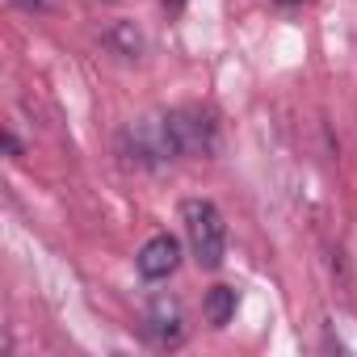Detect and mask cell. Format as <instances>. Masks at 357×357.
<instances>
[{"label": "cell", "mask_w": 357, "mask_h": 357, "mask_svg": "<svg viewBox=\"0 0 357 357\" xmlns=\"http://www.w3.org/2000/svg\"><path fill=\"white\" fill-rule=\"evenodd\" d=\"M181 223H185V240H190L194 261L202 269H219L223 252H227V223H223L219 206L206 202V198H185L181 202Z\"/></svg>", "instance_id": "1"}, {"label": "cell", "mask_w": 357, "mask_h": 357, "mask_svg": "<svg viewBox=\"0 0 357 357\" xmlns=\"http://www.w3.org/2000/svg\"><path fill=\"white\" fill-rule=\"evenodd\" d=\"M143 328L160 349H176L185 340V311L172 294H151L147 311H143Z\"/></svg>", "instance_id": "3"}, {"label": "cell", "mask_w": 357, "mask_h": 357, "mask_svg": "<svg viewBox=\"0 0 357 357\" xmlns=\"http://www.w3.org/2000/svg\"><path fill=\"white\" fill-rule=\"evenodd\" d=\"M26 9H47V0H22Z\"/></svg>", "instance_id": "8"}, {"label": "cell", "mask_w": 357, "mask_h": 357, "mask_svg": "<svg viewBox=\"0 0 357 357\" xmlns=\"http://www.w3.org/2000/svg\"><path fill=\"white\" fill-rule=\"evenodd\" d=\"M135 265H139V278H147V282H164V278H172L176 265H181V240L168 236V231L151 236V240L139 248Z\"/></svg>", "instance_id": "4"}, {"label": "cell", "mask_w": 357, "mask_h": 357, "mask_svg": "<svg viewBox=\"0 0 357 357\" xmlns=\"http://www.w3.org/2000/svg\"><path fill=\"white\" fill-rule=\"evenodd\" d=\"M164 5H168V9L176 13V9H181V5H185V0H164Z\"/></svg>", "instance_id": "9"}, {"label": "cell", "mask_w": 357, "mask_h": 357, "mask_svg": "<svg viewBox=\"0 0 357 357\" xmlns=\"http://www.w3.org/2000/svg\"><path fill=\"white\" fill-rule=\"evenodd\" d=\"M236 307H240V294L231 286H211L206 298H202V315L211 328H227L236 319Z\"/></svg>", "instance_id": "5"}, {"label": "cell", "mask_w": 357, "mask_h": 357, "mask_svg": "<svg viewBox=\"0 0 357 357\" xmlns=\"http://www.w3.org/2000/svg\"><path fill=\"white\" fill-rule=\"evenodd\" d=\"M278 5H294V0H278Z\"/></svg>", "instance_id": "10"}, {"label": "cell", "mask_w": 357, "mask_h": 357, "mask_svg": "<svg viewBox=\"0 0 357 357\" xmlns=\"http://www.w3.org/2000/svg\"><path fill=\"white\" fill-rule=\"evenodd\" d=\"M5 151H9V155H22V143H17V135H13V130L5 135Z\"/></svg>", "instance_id": "7"}, {"label": "cell", "mask_w": 357, "mask_h": 357, "mask_svg": "<svg viewBox=\"0 0 357 357\" xmlns=\"http://www.w3.org/2000/svg\"><path fill=\"white\" fill-rule=\"evenodd\" d=\"M160 139H164L168 160L172 155H211L219 147V122L206 109L185 105V109H172L160 118Z\"/></svg>", "instance_id": "2"}, {"label": "cell", "mask_w": 357, "mask_h": 357, "mask_svg": "<svg viewBox=\"0 0 357 357\" xmlns=\"http://www.w3.org/2000/svg\"><path fill=\"white\" fill-rule=\"evenodd\" d=\"M105 47L118 51V55H126V59H139L143 55V30L135 22H114L105 30Z\"/></svg>", "instance_id": "6"}, {"label": "cell", "mask_w": 357, "mask_h": 357, "mask_svg": "<svg viewBox=\"0 0 357 357\" xmlns=\"http://www.w3.org/2000/svg\"><path fill=\"white\" fill-rule=\"evenodd\" d=\"M105 5H109V0H105Z\"/></svg>", "instance_id": "11"}]
</instances>
